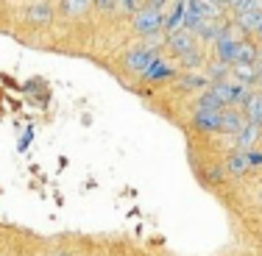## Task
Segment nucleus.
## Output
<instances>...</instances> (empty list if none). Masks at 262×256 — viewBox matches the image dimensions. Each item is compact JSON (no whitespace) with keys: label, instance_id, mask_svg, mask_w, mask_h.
Masks as SVG:
<instances>
[{"label":"nucleus","instance_id":"27","mask_svg":"<svg viewBox=\"0 0 262 256\" xmlns=\"http://www.w3.org/2000/svg\"><path fill=\"white\" fill-rule=\"evenodd\" d=\"M56 256H64V253H56Z\"/></svg>","mask_w":262,"mask_h":256},{"label":"nucleus","instance_id":"17","mask_svg":"<svg viewBox=\"0 0 262 256\" xmlns=\"http://www.w3.org/2000/svg\"><path fill=\"white\" fill-rule=\"evenodd\" d=\"M31 139H34V131L28 128V131H26V136H23V139H20V151H26V148L31 145Z\"/></svg>","mask_w":262,"mask_h":256},{"label":"nucleus","instance_id":"10","mask_svg":"<svg viewBox=\"0 0 262 256\" xmlns=\"http://www.w3.org/2000/svg\"><path fill=\"white\" fill-rule=\"evenodd\" d=\"M51 17H53V11H51V6H48L45 0L31 3V9H28V20L31 22H51Z\"/></svg>","mask_w":262,"mask_h":256},{"label":"nucleus","instance_id":"20","mask_svg":"<svg viewBox=\"0 0 262 256\" xmlns=\"http://www.w3.org/2000/svg\"><path fill=\"white\" fill-rule=\"evenodd\" d=\"M201 84H204V78H195V76L184 81V86H201Z\"/></svg>","mask_w":262,"mask_h":256},{"label":"nucleus","instance_id":"8","mask_svg":"<svg viewBox=\"0 0 262 256\" xmlns=\"http://www.w3.org/2000/svg\"><path fill=\"white\" fill-rule=\"evenodd\" d=\"M246 117L237 109H223V131H232V134H240L243 126H246Z\"/></svg>","mask_w":262,"mask_h":256},{"label":"nucleus","instance_id":"23","mask_svg":"<svg viewBox=\"0 0 262 256\" xmlns=\"http://www.w3.org/2000/svg\"><path fill=\"white\" fill-rule=\"evenodd\" d=\"M257 81H259V84H262V67H259V70H257Z\"/></svg>","mask_w":262,"mask_h":256},{"label":"nucleus","instance_id":"16","mask_svg":"<svg viewBox=\"0 0 262 256\" xmlns=\"http://www.w3.org/2000/svg\"><path fill=\"white\" fill-rule=\"evenodd\" d=\"M226 73H229V64H223V61H221V64H212L209 67V78L212 81H217V78L223 81V78H226Z\"/></svg>","mask_w":262,"mask_h":256},{"label":"nucleus","instance_id":"12","mask_svg":"<svg viewBox=\"0 0 262 256\" xmlns=\"http://www.w3.org/2000/svg\"><path fill=\"white\" fill-rule=\"evenodd\" d=\"M237 26L243 31H254L262 26V11H246V14H240V20H237Z\"/></svg>","mask_w":262,"mask_h":256},{"label":"nucleus","instance_id":"19","mask_svg":"<svg viewBox=\"0 0 262 256\" xmlns=\"http://www.w3.org/2000/svg\"><path fill=\"white\" fill-rule=\"evenodd\" d=\"M120 3H123L126 11H137V0H120Z\"/></svg>","mask_w":262,"mask_h":256},{"label":"nucleus","instance_id":"24","mask_svg":"<svg viewBox=\"0 0 262 256\" xmlns=\"http://www.w3.org/2000/svg\"><path fill=\"white\" fill-rule=\"evenodd\" d=\"M257 59H259V61H262V51H257Z\"/></svg>","mask_w":262,"mask_h":256},{"label":"nucleus","instance_id":"14","mask_svg":"<svg viewBox=\"0 0 262 256\" xmlns=\"http://www.w3.org/2000/svg\"><path fill=\"white\" fill-rule=\"evenodd\" d=\"M229 167H232L234 173L248 170V167H251V165H248V153H246V151H243V153H234V156H232V161H229Z\"/></svg>","mask_w":262,"mask_h":256},{"label":"nucleus","instance_id":"15","mask_svg":"<svg viewBox=\"0 0 262 256\" xmlns=\"http://www.w3.org/2000/svg\"><path fill=\"white\" fill-rule=\"evenodd\" d=\"M237 11L240 14H246V11H262V0H240Z\"/></svg>","mask_w":262,"mask_h":256},{"label":"nucleus","instance_id":"18","mask_svg":"<svg viewBox=\"0 0 262 256\" xmlns=\"http://www.w3.org/2000/svg\"><path fill=\"white\" fill-rule=\"evenodd\" d=\"M248 165H262V153H248Z\"/></svg>","mask_w":262,"mask_h":256},{"label":"nucleus","instance_id":"26","mask_svg":"<svg viewBox=\"0 0 262 256\" xmlns=\"http://www.w3.org/2000/svg\"><path fill=\"white\" fill-rule=\"evenodd\" d=\"M257 31H259V34H262V26H259V28H257Z\"/></svg>","mask_w":262,"mask_h":256},{"label":"nucleus","instance_id":"6","mask_svg":"<svg viewBox=\"0 0 262 256\" xmlns=\"http://www.w3.org/2000/svg\"><path fill=\"white\" fill-rule=\"evenodd\" d=\"M173 76H176V70H173L167 61H162V59H154L151 67L142 73V78H145V81H162V78H173Z\"/></svg>","mask_w":262,"mask_h":256},{"label":"nucleus","instance_id":"28","mask_svg":"<svg viewBox=\"0 0 262 256\" xmlns=\"http://www.w3.org/2000/svg\"><path fill=\"white\" fill-rule=\"evenodd\" d=\"M259 201H262V195H259Z\"/></svg>","mask_w":262,"mask_h":256},{"label":"nucleus","instance_id":"11","mask_svg":"<svg viewBox=\"0 0 262 256\" xmlns=\"http://www.w3.org/2000/svg\"><path fill=\"white\" fill-rule=\"evenodd\" d=\"M234 78L240 81V86H248L257 81V67L254 64H234Z\"/></svg>","mask_w":262,"mask_h":256},{"label":"nucleus","instance_id":"3","mask_svg":"<svg viewBox=\"0 0 262 256\" xmlns=\"http://www.w3.org/2000/svg\"><path fill=\"white\" fill-rule=\"evenodd\" d=\"M154 59H159L157 56V48H134V51L128 53V59H126V67L131 73H145L148 67H151V61Z\"/></svg>","mask_w":262,"mask_h":256},{"label":"nucleus","instance_id":"1","mask_svg":"<svg viewBox=\"0 0 262 256\" xmlns=\"http://www.w3.org/2000/svg\"><path fill=\"white\" fill-rule=\"evenodd\" d=\"M134 28H137V34H142V36H154V34H159V31L165 28V17H162V11L154 9V6L137 9Z\"/></svg>","mask_w":262,"mask_h":256},{"label":"nucleus","instance_id":"4","mask_svg":"<svg viewBox=\"0 0 262 256\" xmlns=\"http://www.w3.org/2000/svg\"><path fill=\"white\" fill-rule=\"evenodd\" d=\"M195 126L204 131H223V109H201L198 106Z\"/></svg>","mask_w":262,"mask_h":256},{"label":"nucleus","instance_id":"9","mask_svg":"<svg viewBox=\"0 0 262 256\" xmlns=\"http://www.w3.org/2000/svg\"><path fill=\"white\" fill-rule=\"evenodd\" d=\"M259 131H262V126H254V123H246V126H243V131L237 134V145H240L243 151H248V148H251L254 142L259 139Z\"/></svg>","mask_w":262,"mask_h":256},{"label":"nucleus","instance_id":"25","mask_svg":"<svg viewBox=\"0 0 262 256\" xmlns=\"http://www.w3.org/2000/svg\"><path fill=\"white\" fill-rule=\"evenodd\" d=\"M212 3H217V6H221V3H223V0H212Z\"/></svg>","mask_w":262,"mask_h":256},{"label":"nucleus","instance_id":"5","mask_svg":"<svg viewBox=\"0 0 262 256\" xmlns=\"http://www.w3.org/2000/svg\"><path fill=\"white\" fill-rule=\"evenodd\" d=\"M184 11H187V0H176V9H173V14L165 20V31L167 34H179V31H184Z\"/></svg>","mask_w":262,"mask_h":256},{"label":"nucleus","instance_id":"2","mask_svg":"<svg viewBox=\"0 0 262 256\" xmlns=\"http://www.w3.org/2000/svg\"><path fill=\"white\" fill-rule=\"evenodd\" d=\"M170 48L182 56L184 64H190V67H195L198 61H201V53H198V48H195V34H190V31H179V34H173L170 36Z\"/></svg>","mask_w":262,"mask_h":256},{"label":"nucleus","instance_id":"21","mask_svg":"<svg viewBox=\"0 0 262 256\" xmlns=\"http://www.w3.org/2000/svg\"><path fill=\"white\" fill-rule=\"evenodd\" d=\"M167 3V0H151V6H154V9H159L162 11V6H165Z\"/></svg>","mask_w":262,"mask_h":256},{"label":"nucleus","instance_id":"22","mask_svg":"<svg viewBox=\"0 0 262 256\" xmlns=\"http://www.w3.org/2000/svg\"><path fill=\"white\" fill-rule=\"evenodd\" d=\"M223 3H229L232 9H237V6H240V0H223Z\"/></svg>","mask_w":262,"mask_h":256},{"label":"nucleus","instance_id":"13","mask_svg":"<svg viewBox=\"0 0 262 256\" xmlns=\"http://www.w3.org/2000/svg\"><path fill=\"white\" fill-rule=\"evenodd\" d=\"M86 6H90V0H61V11L64 14H84L86 11Z\"/></svg>","mask_w":262,"mask_h":256},{"label":"nucleus","instance_id":"7","mask_svg":"<svg viewBox=\"0 0 262 256\" xmlns=\"http://www.w3.org/2000/svg\"><path fill=\"white\" fill-rule=\"evenodd\" d=\"M246 120L254 126H262V92H251L246 103Z\"/></svg>","mask_w":262,"mask_h":256}]
</instances>
